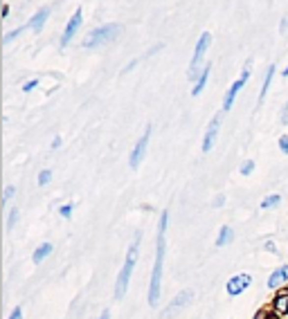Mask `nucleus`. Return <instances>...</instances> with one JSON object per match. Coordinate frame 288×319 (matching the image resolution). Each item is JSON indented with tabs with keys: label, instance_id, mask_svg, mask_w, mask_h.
<instances>
[{
	"label": "nucleus",
	"instance_id": "f257e3e1",
	"mask_svg": "<svg viewBox=\"0 0 288 319\" xmlns=\"http://www.w3.org/2000/svg\"><path fill=\"white\" fill-rule=\"evenodd\" d=\"M167 220L169 213L160 216V229H158V240H155V263H153V272H151V286H149V303L158 306L160 303V281H162V261H165V232H167Z\"/></svg>",
	"mask_w": 288,
	"mask_h": 319
},
{
	"label": "nucleus",
	"instance_id": "f03ea898",
	"mask_svg": "<svg viewBox=\"0 0 288 319\" xmlns=\"http://www.w3.org/2000/svg\"><path fill=\"white\" fill-rule=\"evenodd\" d=\"M138 252H140V234L135 236V240L131 243L128 247V254H126V261H124L122 270L117 274V283H115V299H122L128 290V281H131V274L135 270V261H138Z\"/></svg>",
	"mask_w": 288,
	"mask_h": 319
},
{
	"label": "nucleus",
	"instance_id": "7ed1b4c3",
	"mask_svg": "<svg viewBox=\"0 0 288 319\" xmlns=\"http://www.w3.org/2000/svg\"><path fill=\"white\" fill-rule=\"evenodd\" d=\"M119 34V25H104V27H97L92 32H88V36L84 38V48H97L102 43H108Z\"/></svg>",
	"mask_w": 288,
	"mask_h": 319
},
{
	"label": "nucleus",
	"instance_id": "20e7f679",
	"mask_svg": "<svg viewBox=\"0 0 288 319\" xmlns=\"http://www.w3.org/2000/svg\"><path fill=\"white\" fill-rule=\"evenodd\" d=\"M209 43H212V36H209V32H203V34H201V38H198V43H196V50H194L192 65H189V77H192V79L196 77L198 68H201V63H203V56H205V52H207Z\"/></svg>",
	"mask_w": 288,
	"mask_h": 319
},
{
	"label": "nucleus",
	"instance_id": "39448f33",
	"mask_svg": "<svg viewBox=\"0 0 288 319\" xmlns=\"http://www.w3.org/2000/svg\"><path fill=\"white\" fill-rule=\"evenodd\" d=\"M250 79V63L243 68V75L239 77V79L234 81V83L230 85V90H228V95H225V101H223V110H230V108L234 106V99H236V95H239L241 90H243V85H246V81Z\"/></svg>",
	"mask_w": 288,
	"mask_h": 319
},
{
	"label": "nucleus",
	"instance_id": "423d86ee",
	"mask_svg": "<svg viewBox=\"0 0 288 319\" xmlns=\"http://www.w3.org/2000/svg\"><path fill=\"white\" fill-rule=\"evenodd\" d=\"M149 135H151V126H146L144 135L138 139V144H135L133 153H131V158H128V164H131V169H138V166L142 164L144 155H146V146H149Z\"/></svg>",
	"mask_w": 288,
	"mask_h": 319
},
{
	"label": "nucleus",
	"instance_id": "0eeeda50",
	"mask_svg": "<svg viewBox=\"0 0 288 319\" xmlns=\"http://www.w3.org/2000/svg\"><path fill=\"white\" fill-rule=\"evenodd\" d=\"M81 23H84V14H81V9H77L72 16H70L68 25H65L63 29V36H61V48H65L72 38H75V34L81 29Z\"/></svg>",
	"mask_w": 288,
	"mask_h": 319
},
{
	"label": "nucleus",
	"instance_id": "6e6552de",
	"mask_svg": "<svg viewBox=\"0 0 288 319\" xmlns=\"http://www.w3.org/2000/svg\"><path fill=\"white\" fill-rule=\"evenodd\" d=\"M221 119H223V115H214V119L209 122L207 126V133H205L203 137V144H201V149H203V153H209V151L214 149V142H216V135H219V128H221Z\"/></svg>",
	"mask_w": 288,
	"mask_h": 319
},
{
	"label": "nucleus",
	"instance_id": "1a4fd4ad",
	"mask_svg": "<svg viewBox=\"0 0 288 319\" xmlns=\"http://www.w3.org/2000/svg\"><path fill=\"white\" fill-rule=\"evenodd\" d=\"M250 283H252L250 274H234V277L228 281V286H225V288H228L230 297H239L243 290H248V288H250Z\"/></svg>",
	"mask_w": 288,
	"mask_h": 319
},
{
	"label": "nucleus",
	"instance_id": "9d476101",
	"mask_svg": "<svg viewBox=\"0 0 288 319\" xmlns=\"http://www.w3.org/2000/svg\"><path fill=\"white\" fill-rule=\"evenodd\" d=\"M192 297H194L192 290H182V292H178L176 297H173V301H171L169 306L165 308V317H169V315H176L180 308H185L187 303L192 301Z\"/></svg>",
	"mask_w": 288,
	"mask_h": 319
},
{
	"label": "nucleus",
	"instance_id": "9b49d317",
	"mask_svg": "<svg viewBox=\"0 0 288 319\" xmlns=\"http://www.w3.org/2000/svg\"><path fill=\"white\" fill-rule=\"evenodd\" d=\"M272 313L277 315L279 319H288V290H282V292L275 297V301H272Z\"/></svg>",
	"mask_w": 288,
	"mask_h": 319
},
{
	"label": "nucleus",
	"instance_id": "f8f14e48",
	"mask_svg": "<svg viewBox=\"0 0 288 319\" xmlns=\"http://www.w3.org/2000/svg\"><path fill=\"white\" fill-rule=\"evenodd\" d=\"M286 283H288V266L277 267V270L268 277V288H270V290H275V288H279V286H286Z\"/></svg>",
	"mask_w": 288,
	"mask_h": 319
},
{
	"label": "nucleus",
	"instance_id": "ddd939ff",
	"mask_svg": "<svg viewBox=\"0 0 288 319\" xmlns=\"http://www.w3.org/2000/svg\"><path fill=\"white\" fill-rule=\"evenodd\" d=\"M48 18H50V9H41V11H36L29 21H27V29H32V32H41L43 27H45V23H48Z\"/></svg>",
	"mask_w": 288,
	"mask_h": 319
},
{
	"label": "nucleus",
	"instance_id": "4468645a",
	"mask_svg": "<svg viewBox=\"0 0 288 319\" xmlns=\"http://www.w3.org/2000/svg\"><path fill=\"white\" fill-rule=\"evenodd\" d=\"M50 254H52V243H43V245H38L36 250H34L32 261H34V263H41V261H45Z\"/></svg>",
	"mask_w": 288,
	"mask_h": 319
},
{
	"label": "nucleus",
	"instance_id": "2eb2a0df",
	"mask_svg": "<svg viewBox=\"0 0 288 319\" xmlns=\"http://www.w3.org/2000/svg\"><path fill=\"white\" fill-rule=\"evenodd\" d=\"M209 70H212V68H209V65H205L203 72H201V77L196 79V83H194V88H192V95H194V97H198L201 92H203L205 83H207V77H209Z\"/></svg>",
	"mask_w": 288,
	"mask_h": 319
},
{
	"label": "nucleus",
	"instance_id": "dca6fc26",
	"mask_svg": "<svg viewBox=\"0 0 288 319\" xmlns=\"http://www.w3.org/2000/svg\"><path fill=\"white\" fill-rule=\"evenodd\" d=\"M232 239H234V232H232V227H228V225H225V227H221V232H219L216 245H219V247H223V245H228Z\"/></svg>",
	"mask_w": 288,
	"mask_h": 319
},
{
	"label": "nucleus",
	"instance_id": "f3484780",
	"mask_svg": "<svg viewBox=\"0 0 288 319\" xmlns=\"http://www.w3.org/2000/svg\"><path fill=\"white\" fill-rule=\"evenodd\" d=\"M272 77H275V65H270V68L266 70V79H263V85H261V92H259V99L263 101V97H266V92H268V88H270V83H272Z\"/></svg>",
	"mask_w": 288,
	"mask_h": 319
},
{
	"label": "nucleus",
	"instance_id": "a211bd4d",
	"mask_svg": "<svg viewBox=\"0 0 288 319\" xmlns=\"http://www.w3.org/2000/svg\"><path fill=\"white\" fill-rule=\"evenodd\" d=\"M279 202H282V196L279 193H272V196H266L261 200V209H272V207H277Z\"/></svg>",
	"mask_w": 288,
	"mask_h": 319
},
{
	"label": "nucleus",
	"instance_id": "6ab92c4d",
	"mask_svg": "<svg viewBox=\"0 0 288 319\" xmlns=\"http://www.w3.org/2000/svg\"><path fill=\"white\" fill-rule=\"evenodd\" d=\"M18 213H21V207H11L9 209V216H7V229H14V227H16Z\"/></svg>",
	"mask_w": 288,
	"mask_h": 319
},
{
	"label": "nucleus",
	"instance_id": "aec40b11",
	"mask_svg": "<svg viewBox=\"0 0 288 319\" xmlns=\"http://www.w3.org/2000/svg\"><path fill=\"white\" fill-rule=\"evenodd\" d=\"M25 27H27V25H25ZM25 27H18V29H11L9 34H5V36H2V45H9V43L14 41L16 36H21V32L25 29Z\"/></svg>",
	"mask_w": 288,
	"mask_h": 319
},
{
	"label": "nucleus",
	"instance_id": "412c9836",
	"mask_svg": "<svg viewBox=\"0 0 288 319\" xmlns=\"http://www.w3.org/2000/svg\"><path fill=\"white\" fill-rule=\"evenodd\" d=\"M50 180H52V171H41V173H38V185L41 186L50 185Z\"/></svg>",
	"mask_w": 288,
	"mask_h": 319
},
{
	"label": "nucleus",
	"instance_id": "4be33fe9",
	"mask_svg": "<svg viewBox=\"0 0 288 319\" xmlns=\"http://www.w3.org/2000/svg\"><path fill=\"white\" fill-rule=\"evenodd\" d=\"M14 193H16V189L14 186H5V193H2V207H5L7 202H9V198H14Z\"/></svg>",
	"mask_w": 288,
	"mask_h": 319
},
{
	"label": "nucleus",
	"instance_id": "5701e85b",
	"mask_svg": "<svg viewBox=\"0 0 288 319\" xmlns=\"http://www.w3.org/2000/svg\"><path fill=\"white\" fill-rule=\"evenodd\" d=\"M252 169H255V162H252V160H248V162H243V166H241V173H243V176H248Z\"/></svg>",
	"mask_w": 288,
	"mask_h": 319
},
{
	"label": "nucleus",
	"instance_id": "b1692460",
	"mask_svg": "<svg viewBox=\"0 0 288 319\" xmlns=\"http://www.w3.org/2000/svg\"><path fill=\"white\" fill-rule=\"evenodd\" d=\"M59 213L63 218H70V216H72V205H63V207L59 209Z\"/></svg>",
	"mask_w": 288,
	"mask_h": 319
},
{
	"label": "nucleus",
	"instance_id": "393cba45",
	"mask_svg": "<svg viewBox=\"0 0 288 319\" xmlns=\"http://www.w3.org/2000/svg\"><path fill=\"white\" fill-rule=\"evenodd\" d=\"M279 149H282V153H288V135L279 137Z\"/></svg>",
	"mask_w": 288,
	"mask_h": 319
},
{
	"label": "nucleus",
	"instance_id": "a878e982",
	"mask_svg": "<svg viewBox=\"0 0 288 319\" xmlns=\"http://www.w3.org/2000/svg\"><path fill=\"white\" fill-rule=\"evenodd\" d=\"M36 85H38V81H36V79H32V81H27V83H25V85H23V92H32V90H34V88H36Z\"/></svg>",
	"mask_w": 288,
	"mask_h": 319
},
{
	"label": "nucleus",
	"instance_id": "bb28decb",
	"mask_svg": "<svg viewBox=\"0 0 288 319\" xmlns=\"http://www.w3.org/2000/svg\"><path fill=\"white\" fill-rule=\"evenodd\" d=\"M9 319H23V310L21 308H14L9 315Z\"/></svg>",
	"mask_w": 288,
	"mask_h": 319
},
{
	"label": "nucleus",
	"instance_id": "cd10ccee",
	"mask_svg": "<svg viewBox=\"0 0 288 319\" xmlns=\"http://www.w3.org/2000/svg\"><path fill=\"white\" fill-rule=\"evenodd\" d=\"M0 16H2V18L9 16V2H5V5L0 7Z\"/></svg>",
	"mask_w": 288,
	"mask_h": 319
},
{
	"label": "nucleus",
	"instance_id": "c85d7f7f",
	"mask_svg": "<svg viewBox=\"0 0 288 319\" xmlns=\"http://www.w3.org/2000/svg\"><path fill=\"white\" fill-rule=\"evenodd\" d=\"M263 250H266V252H272V254H277V247H275V243H270V240H268V243L263 245Z\"/></svg>",
	"mask_w": 288,
	"mask_h": 319
},
{
	"label": "nucleus",
	"instance_id": "c756f323",
	"mask_svg": "<svg viewBox=\"0 0 288 319\" xmlns=\"http://www.w3.org/2000/svg\"><path fill=\"white\" fill-rule=\"evenodd\" d=\"M59 146H61V137H54L52 139V149H59Z\"/></svg>",
	"mask_w": 288,
	"mask_h": 319
},
{
	"label": "nucleus",
	"instance_id": "7c9ffc66",
	"mask_svg": "<svg viewBox=\"0 0 288 319\" xmlns=\"http://www.w3.org/2000/svg\"><path fill=\"white\" fill-rule=\"evenodd\" d=\"M99 319H111V313H108V310H104L102 317H99Z\"/></svg>",
	"mask_w": 288,
	"mask_h": 319
},
{
	"label": "nucleus",
	"instance_id": "2f4dec72",
	"mask_svg": "<svg viewBox=\"0 0 288 319\" xmlns=\"http://www.w3.org/2000/svg\"><path fill=\"white\" fill-rule=\"evenodd\" d=\"M284 77H288V65H286V70H284Z\"/></svg>",
	"mask_w": 288,
	"mask_h": 319
}]
</instances>
